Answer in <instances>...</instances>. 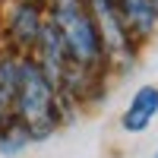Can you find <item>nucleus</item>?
<instances>
[{"instance_id": "2", "label": "nucleus", "mask_w": 158, "mask_h": 158, "mask_svg": "<svg viewBox=\"0 0 158 158\" xmlns=\"http://www.w3.org/2000/svg\"><path fill=\"white\" fill-rule=\"evenodd\" d=\"M54 85L44 79V73L38 70V63H19V82H16V111L19 120L25 127V133L32 139H44L57 123V108H54Z\"/></svg>"}, {"instance_id": "9", "label": "nucleus", "mask_w": 158, "mask_h": 158, "mask_svg": "<svg viewBox=\"0 0 158 158\" xmlns=\"http://www.w3.org/2000/svg\"><path fill=\"white\" fill-rule=\"evenodd\" d=\"M25 3H35V0H25Z\"/></svg>"}, {"instance_id": "8", "label": "nucleus", "mask_w": 158, "mask_h": 158, "mask_svg": "<svg viewBox=\"0 0 158 158\" xmlns=\"http://www.w3.org/2000/svg\"><path fill=\"white\" fill-rule=\"evenodd\" d=\"M3 123H6V120H3V117H0V133H3Z\"/></svg>"}, {"instance_id": "1", "label": "nucleus", "mask_w": 158, "mask_h": 158, "mask_svg": "<svg viewBox=\"0 0 158 158\" xmlns=\"http://www.w3.org/2000/svg\"><path fill=\"white\" fill-rule=\"evenodd\" d=\"M51 22L57 25L63 44H67L70 63H76V67H98L104 60V44H101L95 16H92L85 0H54Z\"/></svg>"}, {"instance_id": "5", "label": "nucleus", "mask_w": 158, "mask_h": 158, "mask_svg": "<svg viewBox=\"0 0 158 158\" xmlns=\"http://www.w3.org/2000/svg\"><path fill=\"white\" fill-rule=\"evenodd\" d=\"M114 10L120 16L127 35L133 32L139 38H149L152 29L158 25V6L155 0H114Z\"/></svg>"}, {"instance_id": "4", "label": "nucleus", "mask_w": 158, "mask_h": 158, "mask_svg": "<svg viewBox=\"0 0 158 158\" xmlns=\"http://www.w3.org/2000/svg\"><path fill=\"white\" fill-rule=\"evenodd\" d=\"M85 3L92 10V16H95L104 54H127L130 51V35H127L120 16H117V10H114V0H85Z\"/></svg>"}, {"instance_id": "7", "label": "nucleus", "mask_w": 158, "mask_h": 158, "mask_svg": "<svg viewBox=\"0 0 158 158\" xmlns=\"http://www.w3.org/2000/svg\"><path fill=\"white\" fill-rule=\"evenodd\" d=\"M38 32H41V13L35 3H19L10 16V35L19 44H35Z\"/></svg>"}, {"instance_id": "10", "label": "nucleus", "mask_w": 158, "mask_h": 158, "mask_svg": "<svg viewBox=\"0 0 158 158\" xmlns=\"http://www.w3.org/2000/svg\"><path fill=\"white\" fill-rule=\"evenodd\" d=\"M155 158H158V152H155Z\"/></svg>"}, {"instance_id": "6", "label": "nucleus", "mask_w": 158, "mask_h": 158, "mask_svg": "<svg viewBox=\"0 0 158 158\" xmlns=\"http://www.w3.org/2000/svg\"><path fill=\"white\" fill-rule=\"evenodd\" d=\"M155 114H158V89L155 85H142V89H136L130 108L123 111V130L139 133V130H146L152 123Z\"/></svg>"}, {"instance_id": "3", "label": "nucleus", "mask_w": 158, "mask_h": 158, "mask_svg": "<svg viewBox=\"0 0 158 158\" xmlns=\"http://www.w3.org/2000/svg\"><path fill=\"white\" fill-rule=\"evenodd\" d=\"M38 70L44 73V79L54 89H60V82L67 79L70 70V54H67V44L57 32L54 22H41V32H38Z\"/></svg>"}]
</instances>
